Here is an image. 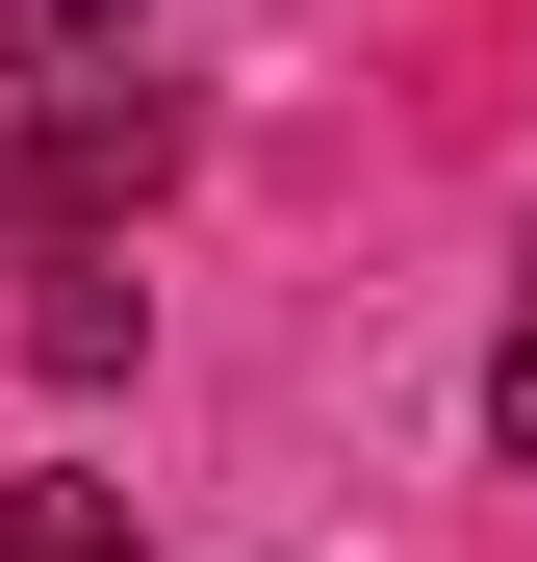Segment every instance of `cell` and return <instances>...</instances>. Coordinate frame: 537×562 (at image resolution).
Masks as SVG:
<instances>
[{
    "label": "cell",
    "instance_id": "1",
    "mask_svg": "<svg viewBox=\"0 0 537 562\" xmlns=\"http://www.w3.org/2000/svg\"><path fill=\"white\" fill-rule=\"evenodd\" d=\"M0 52H26L0 103H103V77H154V52H128V0H0Z\"/></svg>",
    "mask_w": 537,
    "mask_h": 562
},
{
    "label": "cell",
    "instance_id": "2",
    "mask_svg": "<svg viewBox=\"0 0 537 562\" xmlns=\"http://www.w3.org/2000/svg\"><path fill=\"white\" fill-rule=\"evenodd\" d=\"M0 562H154L128 486H0Z\"/></svg>",
    "mask_w": 537,
    "mask_h": 562
},
{
    "label": "cell",
    "instance_id": "3",
    "mask_svg": "<svg viewBox=\"0 0 537 562\" xmlns=\"http://www.w3.org/2000/svg\"><path fill=\"white\" fill-rule=\"evenodd\" d=\"M486 435L537 460V281H512V333H486Z\"/></svg>",
    "mask_w": 537,
    "mask_h": 562
}]
</instances>
